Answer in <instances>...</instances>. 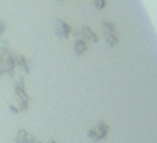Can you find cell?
Instances as JSON below:
<instances>
[{
    "label": "cell",
    "mask_w": 157,
    "mask_h": 143,
    "mask_svg": "<svg viewBox=\"0 0 157 143\" xmlns=\"http://www.w3.org/2000/svg\"><path fill=\"white\" fill-rule=\"evenodd\" d=\"M31 108V98L25 91V82L22 78L17 79L14 88V101L10 103V111L12 113H22Z\"/></svg>",
    "instance_id": "6da1fadb"
},
{
    "label": "cell",
    "mask_w": 157,
    "mask_h": 143,
    "mask_svg": "<svg viewBox=\"0 0 157 143\" xmlns=\"http://www.w3.org/2000/svg\"><path fill=\"white\" fill-rule=\"evenodd\" d=\"M110 133V125L105 121H98L95 126H91V128L88 130V138L93 140V141H101V140H105L106 136H108Z\"/></svg>",
    "instance_id": "7a4b0ae2"
},
{
    "label": "cell",
    "mask_w": 157,
    "mask_h": 143,
    "mask_svg": "<svg viewBox=\"0 0 157 143\" xmlns=\"http://www.w3.org/2000/svg\"><path fill=\"white\" fill-rule=\"evenodd\" d=\"M101 25H103V34H105V39L108 42V46L110 47H115L118 44V34H117L115 24L105 20V22H101Z\"/></svg>",
    "instance_id": "3957f363"
},
{
    "label": "cell",
    "mask_w": 157,
    "mask_h": 143,
    "mask_svg": "<svg viewBox=\"0 0 157 143\" xmlns=\"http://www.w3.org/2000/svg\"><path fill=\"white\" fill-rule=\"evenodd\" d=\"M54 32L58 37L61 39H68L71 35V25L66 24L64 20H56V27H54Z\"/></svg>",
    "instance_id": "277c9868"
},
{
    "label": "cell",
    "mask_w": 157,
    "mask_h": 143,
    "mask_svg": "<svg viewBox=\"0 0 157 143\" xmlns=\"http://www.w3.org/2000/svg\"><path fill=\"white\" fill-rule=\"evenodd\" d=\"M15 143H39V140L27 130H19L15 135Z\"/></svg>",
    "instance_id": "5b68a950"
},
{
    "label": "cell",
    "mask_w": 157,
    "mask_h": 143,
    "mask_svg": "<svg viewBox=\"0 0 157 143\" xmlns=\"http://www.w3.org/2000/svg\"><path fill=\"white\" fill-rule=\"evenodd\" d=\"M14 62H15V68H21L24 72H29V71H31L27 59H25L22 54H15V56H14Z\"/></svg>",
    "instance_id": "8992f818"
},
{
    "label": "cell",
    "mask_w": 157,
    "mask_h": 143,
    "mask_svg": "<svg viewBox=\"0 0 157 143\" xmlns=\"http://www.w3.org/2000/svg\"><path fill=\"white\" fill-rule=\"evenodd\" d=\"M86 49H88V44H86V41L83 37H78L75 41V52L76 56H83L86 52Z\"/></svg>",
    "instance_id": "52a82bcc"
},
{
    "label": "cell",
    "mask_w": 157,
    "mask_h": 143,
    "mask_svg": "<svg viewBox=\"0 0 157 143\" xmlns=\"http://www.w3.org/2000/svg\"><path fill=\"white\" fill-rule=\"evenodd\" d=\"M81 34L85 35V41H90V42H98V35L93 32V29L91 27H83L81 29Z\"/></svg>",
    "instance_id": "ba28073f"
},
{
    "label": "cell",
    "mask_w": 157,
    "mask_h": 143,
    "mask_svg": "<svg viewBox=\"0 0 157 143\" xmlns=\"http://www.w3.org/2000/svg\"><path fill=\"white\" fill-rule=\"evenodd\" d=\"M93 5H95L96 9H103L106 5V2L105 0H93Z\"/></svg>",
    "instance_id": "9c48e42d"
},
{
    "label": "cell",
    "mask_w": 157,
    "mask_h": 143,
    "mask_svg": "<svg viewBox=\"0 0 157 143\" xmlns=\"http://www.w3.org/2000/svg\"><path fill=\"white\" fill-rule=\"evenodd\" d=\"M4 31H5V24L4 22H0V35L4 34Z\"/></svg>",
    "instance_id": "30bf717a"
},
{
    "label": "cell",
    "mask_w": 157,
    "mask_h": 143,
    "mask_svg": "<svg viewBox=\"0 0 157 143\" xmlns=\"http://www.w3.org/2000/svg\"><path fill=\"white\" fill-rule=\"evenodd\" d=\"M39 143H41V141H39ZM46 143H58V141H56V140H49V141H46Z\"/></svg>",
    "instance_id": "8fae6325"
},
{
    "label": "cell",
    "mask_w": 157,
    "mask_h": 143,
    "mask_svg": "<svg viewBox=\"0 0 157 143\" xmlns=\"http://www.w3.org/2000/svg\"><path fill=\"white\" fill-rule=\"evenodd\" d=\"M58 2H63V0H58Z\"/></svg>",
    "instance_id": "7c38bea8"
}]
</instances>
